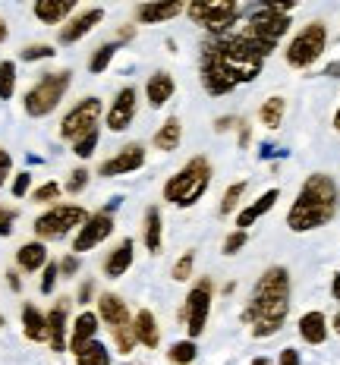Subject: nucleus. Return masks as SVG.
<instances>
[{
    "mask_svg": "<svg viewBox=\"0 0 340 365\" xmlns=\"http://www.w3.org/2000/svg\"><path fill=\"white\" fill-rule=\"evenodd\" d=\"M334 129L340 133V108H337V113H334Z\"/></svg>",
    "mask_w": 340,
    "mask_h": 365,
    "instance_id": "bf43d9fd",
    "label": "nucleus"
},
{
    "mask_svg": "<svg viewBox=\"0 0 340 365\" xmlns=\"http://www.w3.org/2000/svg\"><path fill=\"white\" fill-rule=\"evenodd\" d=\"M277 365H302V362H299V353H297L293 346L281 349V359H277Z\"/></svg>",
    "mask_w": 340,
    "mask_h": 365,
    "instance_id": "49530a36",
    "label": "nucleus"
},
{
    "mask_svg": "<svg viewBox=\"0 0 340 365\" xmlns=\"http://www.w3.org/2000/svg\"><path fill=\"white\" fill-rule=\"evenodd\" d=\"M57 277H60V264H57V262H48V264H44V277H41V293H44V296L54 293Z\"/></svg>",
    "mask_w": 340,
    "mask_h": 365,
    "instance_id": "a19ab883",
    "label": "nucleus"
},
{
    "mask_svg": "<svg viewBox=\"0 0 340 365\" xmlns=\"http://www.w3.org/2000/svg\"><path fill=\"white\" fill-rule=\"evenodd\" d=\"M13 220H16V211H13V208H0V237H10V233H13Z\"/></svg>",
    "mask_w": 340,
    "mask_h": 365,
    "instance_id": "79ce46f5",
    "label": "nucleus"
},
{
    "mask_svg": "<svg viewBox=\"0 0 340 365\" xmlns=\"http://www.w3.org/2000/svg\"><path fill=\"white\" fill-rule=\"evenodd\" d=\"M321 76H331V79H340V63H328L324 66V73Z\"/></svg>",
    "mask_w": 340,
    "mask_h": 365,
    "instance_id": "603ef678",
    "label": "nucleus"
},
{
    "mask_svg": "<svg viewBox=\"0 0 340 365\" xmlns=\"http://www.w3.org/2000/svg\"><path fill=\"white\" fill-rule=\"evenodd\" d=\"M16 264L22 271H41L44 264H48V249H44V242H26V246H19L16 252Z\"/></svg>",
    "mask_w": 340,
    "mask_h": 365,
    "instance_id": "a878e982",
    "label": "nucleus"
},
{
    "mask_svg": "<svg viewBox=\"0 0 340 365\" xmlns=\"http://www.w3.org/2000/svg\"><path fill=\"white\" fill-rule=\"evenodd\" d=\"M95 334H98V315H95V312H82V315L73 322V334H70V340H66L70 353L79 356L82 349L95 340Z\"/></svg>",
    "mask_w": 340,
    "mask_h": 365,
    "instance_id": "f3484780",
    "label": "nucleus"
},
{
    "mask_svg": "<svg viewBox=\"0 0 340 365\" xmlns=\"http://www.w3.org/2000/svg\"><path fill=\"white\" fill-rule=\"evenodd\" d=\"M22 331H26V337L32 340V344L48 340V318H44L41 309L32 306V302H26V306H22Z\"/></svg>",
    "mask_w": 340,
    "mask_h": 365,
    "instance_id": "b1692460",
    "label": "nucleus"
},
{
    "mask_svg": "<svg viewBox=\"0 0 340 365\" xmlns=\"http://www.w3.org/2000/svg\"><path fill=\"white\" fill-rule=\"evenodd\" d=\"M208 186H211V161L195 155L192 161H186L164 182V202L177 205V208H192V205L205 195Z\"/></svg>",
    "mask_w": 340,
    "mask_h": 365,
    "instance_id": "7ed1b4c3",
    "label": "nucleus"
},
{
    "mask_svg": "<svg viewBox=\"0 0 340 365\" xmlns=\"http://www.w3.org/2000/svg\"><path fill=\"white\" fill-rule=\"evenodd\" d=\"M324 51H328V26H324V22H309V26H302L299 32L290 38V44H287V51H284V60L293 70H309L312 63H319V57Z\"/></svg>",
    "mask_w": 340,
    "mask_h": 365,
    "instance_id": "20e7f679",
    "label": "nucleus"
},
{
    "mask_svg": "<svg viewBox=\"0 0 340 365\" xmlns=\"http://www.w3.org/2000/svg\"><path fill=\"white\" fill-rule=\"evenodd\" d=\"M73 10H76V0H38L35 4V16L44 26H60Z\"/></svg>",
    "mask_w": 340,
    "mask_h": 365,
    "instance_id": "5701e85b",
    "label": "nucleus"
},
{
    "mask_svg": "<svg viewBox=\"0 0 340 365\" xmlns=\"http://www.w3.org/2000/svg\"><path fill=\"white\" fill-rule=\"evenodd\" d=\"M57 51L51 48V44H29V48H22V60H29V63H32V60H48V57H54Z\"/></svg>",
    "mask_w": 340,
    "mask_h": 365,
    "instance_id": "58836bf2",
    "label": "nucleus"
},
{
    "mask_svg": "<svg viewBox=\"0 0 340 365\" xmlns=\"http://www.w3.org/2000/svg\"><path fill=\"white\" fill-rule=\"evenodd\" d=\"M101 19H104V10H101V6L82 10L79 16H73L63 29H60V44H76L79 38H86L88 32H92L95 26H101Z\"/></svg>",
    "mask_w": 340,
    "mask_h": 365,
    "instance_id": "ddd939ff",
    "label": "nucleus"
},
{
    "mask_svg": "<svg viewBox=\"0 0 340 365\" xmlns=\"http://www.w3.org/2000/svg\"><path fill=\"white\" fill-rule=\"evenodd\" d=\"M173 91H177V82H173V76L170 73H164V70H158V73H151L148 76V82H145V98H148V104L151 108H164V104L173 98Z\"/></svg>",
    "mask_w": 340,
    "mask_h": 365,
    "instance_id": "a211bd4d",
    "label": "nucleus"
},
{
    "mask_svg": "<svg viewBox=\"0 0 340 365\" xmlns=\"http://www.w3.org/2000/svg\"><path fill=\"white\" fill-rule=\"evenodd\" d=\"M195 356H199L195 340H177V344H170V349H168V359L173 365H192Z\"/></svg>",
    "mask_w": 340,
    "mask_h": 365,
    "instance_id": "c756f323",
    "label": "nucleus"
},
{
    "mask_svg": "<svg viewBox=\"0 0 340 365\" xmlns=\"http://www.w3.org/2000/svg\"><path fill=\"white\" fill-rule=\"evenodd\" d=\"M101 98H82L76 108L63 117V123H60V135H63L66 142H76L82 139L86 133H92L98 126V117H101Z\"/></svg>",
    "mask_w": 340,
    "mask_h": 365,
    "instance_id": "1a4fd4ad",
    "label": "nucleus"
},
{
    "mask_svg": "<svg viewBox=\"0 0 340 365\" xmlns=\"http://www.w3.org/2000/svg\"><path fill=\"white\" fill-rule=\"evenodd\" d=\"M133 331H135V344L148 346V349H158L161 344V328H158V318L151 309H139L133 318Z\"/></svg>",
    "mask_w": 340,
    "mask_h": 365,
    "instance_id": "6ab92c4d",
    "label": "nucleus"
},
{
    "mask_svg": "<svg viewBox=\"0 0 340 365\" xmlns=\"http://www.w3.org/2000/svg\"><path fill=\"white\" fill-rule=\"evenodd\" d=\"M249 139H252V129H249V123H246V120H243V123H239V145H249Z\"/></svg>",
    "mask_w": 340,
    "mask_h": 365,
    "instance_id": "8fccbe9b",
    "label": "nucleus"
},
{
    "mask_svg": "<svg viewBox=\"0 0 340 365\" xmlns=\"http://www.w3.org/2000/svg\"><path fill=\"white\" fill-rule=\"evenodd\" d=\"M98 322H108V328H120V324L133 322L130 318V309H126V302L120 299L117 293H104L101 299H98Z\"/></svg>",
    "mask_w": 340,
    "mask_h": 365,
    "instance_id": "aec40b11",
    "label": "nucleus"
},
{
    "mask_svg": "<svg viewBox=\"0 0 340 365\" xmlns=\"http://www.w3.org/2000/svg\"><path fill=\"white\" fill-rule=\"evenodd\" d=\"M246 242H249V233H246V230H233V233H227V237H224L221 252H224V255H237L239 249L246 246Z\"/></svg>",
    "mask_w": 340,
    "mask_h": 365,
    "instance_id": "e433bc0d",
    "label": "nucleus"
},
{
    "mask_svg": "<svg viewBox=\"0 0 340 365\" xmlns=\"http://www.w3.org/2000/svg\"><path fill=\"white\" fill-rule=\"evenodd\" d=\"M88 177H92V173L86 170V167H76V170L70 173V180H66V192H73V195H79L82 189L88 186Z\"/></svg>",
    "mask_w": 340,
    "mask_h": 365,
    "instance_id": "4c0bfd02",
    "label": "nucleus"
},
{
    "mask_svg": "<svg viewBox=\"0 0 340 365\" xmlns=\"http://www.w3.org/2000/svg\"><path fill=\"white\" fill-rule=\"evenodd\" d=\"M239 123H243L239 117H221V120H215V129H217V133H227V129H233Z\"/></svg>",
    "mask_w": 340,
    "mask_h": 365,
    "instance_id": "de8ad7c7",
    "label": "nucleus"
},
{
    "mask_svg": "<svg viewBox=\"0 0 340 365\" xmlns=\"http://www.w3.org/2000/svg\"><path fill=\"white\" fill-rule=\"evenodd\" d=\"M331 328H334V334H340V312L334 315V322H331Z\"/></svg>",
    "mask_w": 340,
    "mask_h": 365,
    "instance_id": "13d9d810",
    "label": "nucleus"
},
{
    "mask_svg": "<svg viewBox=\"0 0 340 365\" xmlns=\"http://www.w3.org/2000/svg\"><path fill=\"white\" fill-rule=\"evenodd\" d=\"M98 139H101V133H98V126H95L92 133H86L82 139H76V142H73V155H76V158H82V161H86V158H92V155H95V148H98Z\"/></svg>",
    "mask_w": 340,
    "mask_h": 365,
    "instance_id": "c9c22d12",
    "label": "nucleus"
},
{
    "mask_svg": "<svg viewBox=\"0 0 340 365\" xmlns=\"http://www.w3.org/2000/svg\"><path fill=\"white\" fill-rule=\"evenodd\" d=\"M92 296H95V284H92V280H86V284L79 287V302H82V306H88V299H92Z\"/></svg>",
    "mask_w": 340,
    "mask_h": 365,
    "instance_id": "09e8293b",
    "label": "nucleus"
},
{
    "mask_svg": "<svg viewBox=\"0 0 340 365\" xmlns=\"http://www.w3.org/2000/svg\"><path fill=\"white\" fill-rule=\"evenodd\" d=\"M246 189H249V182H246V180L230 182V186H227V192H224V199H221V208H217V215H221V217L237 215L239 205H243V199H246Z\"/></svg>",
    "mask_w": 340,
    "mask_h": 365,
    "instance_id": "cd10ccee",
    "label": "nucleus"
},
{
    "mask_svg": "<svg viewBox=\"0 0 340 365\" xmlns=\"http://www.w3.org/2000/svg\"><path fill=\"white\" fill-rule=\"evenodd\" d=\"M76 365H110V353H108V346L98 344V340H92V344H88L79 356H76Z\"/></svg>",
    "mask_w": 340,
    "mask_h": 365,
    "instance_id": "7c9ffc66",
    "label": "nucleus"
},
{
    "mask_svg": "<svg viewBox=\"0 0 340 365\" xmlns=\"http://www.w3.org/2000/svg\"><path fill=\"white\" fill-rule=\"evenodd\" d=\"M135 35V29L133 26H126V29H120V41H130V38Z\"/></svg>",
    "mask_w": 340,
    "mask_h": 365,
    "instance_id": "5fc2aeb1",
    "label": "nucleus"
},
{
    "mask_svg": "<svg viewBox=\"0 0 340 365\" xmlns=\"http://www.w3.org/2000/svg\"><path fill=\"white\" fill-rule=\"evenodd\" d=\"M249 365H274V362H268V359H264V356H255V359L249 362Z\"/></svg>",
    "mask_w": 340,
    "mask_h": 365,
    "instance_id": "4d7b16f0",
    "label": "nucleus"
},
{
    "mask_svg": "<svg viewBox=\"0 0 340 365\" xmlns=\"http://www.w3.org/2000/svg\"><path fill=\"white\" fill-rule=\"evenodd\" d=\"M290 299H293V284L290 271L284 264H271L268 271H262L259 284L252 287L249 306L243 309V322L252 324V337L264 340L274 337L284 328L287 315H290Z\"/></svg>",
    "mask_w": 340,
    "mask_h": 365,
    "instance_id": "f257e3e1",
    "label": "nucleus"
},
{
    "mask_svg": "<svg viewBox=\"0 0 340 365\" xmlns=\"http://www.w3.org/2000/svg\"><path fill=\"white\" fill-rule=\"evenodd\" d=\"M340 208V189L331 173H312L299 186L297 199L287 211V227L293 233H309L331 224Z\"/></svg>",
    "mask_w": 340,
    "mask_h": 365,
    "instance_id": "f03ea898",
    "label": "nucleus"
},
{
    "mask_svg": "<svg viewBox=\"0 0 340 365\" xmlns=\"http://www.w3.org/2000/svg\"><path fill=\"white\" fill-rule=\"evenodd\" d=\"M297 331L309 346H321L324 340H328V318H324V312H306V315L299 318Z\"/></svg>",
    "mask_w": 340,
    "mask_h": 365,
    "instance_id": "4be33fe9",
    "label": "nucleus"
},
{
    "mask_svg": "<svg viewBox=\"0 0 340 365\" xmlns=\"http://www.w3.org/2000/svg\"><path fill=\"white\" fill-rule=\"evenodd\" d=\"M135 88L133 86H123L117 91V98L110 101L108 108V129L113 133H123V129L133 126V117H135Z\"/></svg>",
    "mask_w": 340,
    "mask_h": 365,
    "instance_id": "f8f14e48",
    "label": "nucleus"
},
{
    "mask_svg": "<svg viewBox=\"0 0 340 365\" xmlns=\"http://www.w3.org/2000/svg\"><path fill=\"white\" fill-rule=\"evenodd\" d=\"M180 139H183V123H180V117H168L161 126H158L151 145H155L158 151H177Z\"/></svg>",
    "mask_w": 340,
    "mask_h": 365,
    "instance_id": "393cba45",
    "label": "nucleus"
},
{
    "mask_svg": "<svg viewBox=\"0 0 340 365\" xmlns=\"http://www.w3.org/2000/svg\"><path fill=\"white\" fill-rule=\"evenodd\" d=\"M0 328H4V318H0Z\"/></svg>",
    "mask_w": 340,
    "mask_h": 365,
    "instance_id": "052dcab7",
    "label": "nucleus"
},
{
    "mask_svg": "<svg viewBox=\"0 0 340 365\" xmlns=\"http://www.w3.org/2000/svg\"><path fill=\"white\" fill-rule=\"evenodd\" d=\"M192 268H195V252L189 249V252H183L173 262V268H170V277L177 280V284H186L189 277H192Z\"/></svg>",
    "mask_w": 340,
    "mask_h": 365,
    "instance_id": "f704fd0d",
    "label": "nucleus"
},
{
    "mask_svg": "<svg viewBox=\"0 0 340 365\" xmlns=\"http://www.w3.org/2000/svg\"><path fill=\"white\" fill-rule=\"evenodd\" d=\"M110 233H113V215H108V211H95V215H88V220L79 227V233H76L73 252L79 255V252H88V249L101 246Z\"/></svg>",
    "mask_w": 340,
    "mask_h": 365,
    "instance_id": "9d476101",
    "label": "nucleus"
},
{
    "mask_svg": "<svg viewBox=\"0 0 340 365\" xmlns=\"http://www.w3.org/2000/svg\"><path fill=\"white\" fill-rule=\"evenodd\" d=\"M161 233H164L161 208H158V205H151V208H145V249L151 255L161 252Z\"/></svg>",
    "mask_w": 340,
    "mask_h": 365,
    "instance_id": "bb28decb",
    "label": "nucleus"
},
{
    "mask_svg": "<svg viewBox=\"0 0 340 365\" xmlns=\"http://www.w3.org/2000/svg\"><path fill=\"white\" fill-rule=\"evenodd\" d=\"M13 91H16V63L0 60V101H10Z\"/></svg>",
    "mask_w": 340,
    "mask_h": 365,
    "instance_id": "473e14b6",
    "label": "nucleus"
},
{
    "mask_svg": "<svg viewBox=\"0 0 340 365\" xmlns=\"http://www.w3.org/2000/svg\"><path fill=\"white\" fill-rule=\"evenodd\" d=\"M86 220L88 211L82 205H54V208H48L35 220V233L38 240H63L66 233L79 230Z\"/></svg>",
    "mask_w": 340,
    "mask_h": 365,
    "instance_id": "6e6552de",
    "label": "nucleus"
},
{
    "mask_svg": "<svg viewBox=\"0 0 340 365\" xmlns=\"http://www.w3.org/2000/svg\"><path fill=\"white\" fill-rule=\"evenodd\" d=\"M139 167H145V145L142 142H130V145H123L113 158L108 161H101L98 167V177H123V173H135Z\"/></svg>",
    "mask_w": 340,
    "mask_h": 365,
    "instance_id": "9b49d317",
    "label": "nucleus"
},
{
    "mask_svg": "<svg viewBox=\"0 0 340 365\" xmlns=\"http://www.w3.org/2000/svg\"><path fill=\"white\" fill-rule=\"evenodd\" d=\"M113 344H117V353L120 356H130L135 349V331H133V322L120 324V328H113Z\"/></svg>",
    "mask_w": 340,
    "mask_h": 365,
    "instance_id": "72a5a7b5",
    "label": "nucleus"
},
{
    "mask_svg": "<svg viewBox=\"0 0 340 365\" xmlns=\"http://www.w3.org/2000/svg\"><path fill=\"white\" fill-rule=\"evenodd\" d=\"M10 38V29H6V19H0V44Z\"/></svg>",
    "mask_w": 340,
    "mask_h": 365,
    "instance_id": "6e6d98bb",
    "label": "nucleus"
},
{
    "mask_svg": "<svg viewBox=\"0 0 340 365\" xmlns=\"http://www.w3.org/2000/svg\"><path fill=\"white\" fill-rule=\"evenodd\" d=\"M66 315H70V299H57L54 309L48 312V344L54 353L66 349Z\"/></svg>",
    "mask_w": 340,
    "mask_h": 365,
    "instance_id": "4468645a",
    "label": "nucleus"
},
{
    "mask_svg": "<svg viewBox=\"0 0 340 365\" xmlns=\"http://www.w3.org/2000/svg\"><path fill=\"white\" fill-rule=\"evenodd\" d=\"M284 113H287V101L281 95H274V98H268V101L259 108V120H262V126L277 129L284 123Z\"/></svg>",
    "mask_w": 340,
    "mask_h": 365,
    "instance_id": "c85d7f7f",
    "label": "nucleus"
},
{
    "mask_svg": "<svg viewBox=\"0 0 340 365\" xmlns=\"http://www.w3.org/2000/svg\"><path fill=\"white\" fill-rule=\"evenodd\" d=\"M29 182H32V173H16V180H13V195L16 199H22L29 192Z\"/></svg>",
    "mask_w": 340,
    "mask_h": 365,
    "instance_id": "37998d69",
    "label": "nucleus"
},
{
    "mask_svg": "<svg viewBox=\"0 0 340 365\" xmlns=\"http://www.w3.org/2000/svg\"><path fill=\"white\" fill-rule=\"evenodd\" d=\"M180 13H186V4H180V0H161V4L135 6V19L142 26H158V22H168L173 16H180Z\"/></svg>",
    "mask_w": 340,
    "mask_h": 365,
    "instance_id": "2eb2a0df",
    "label": "nucleus"
},
{
    "mask_svg": "<svg viewBox=\"0 0 340 365\" xmlns=\"http://www.w3.org/2000/svg\"><path fill=\"white\" fill-rule=\"evenodd\" d=\"M6 284H10L13 290H22V280H19V274H16V271H10V274H6Z\"/></svg>",
    "mask_w": 340,
    "mask_h": 365,
    "instance_id": "3c124183",
    "label": "nucleus"
},
{
    "mask_svg": "<svg viewBox=\"0 0 340 365\" xmlns=\"http://www.w3.org/2000/svg\"><path fill=\"white\" fill-rule=\"evenodd\" d=\"M117 51H120V41H108V44H101V48L92 54V60H88V70H92L95 76L98 73H104L110 66V60L117 57Z\"/></svg>",
    "mask_w": 340,
    "mask_h": 365,
    "instance_id": "2f4dec72",
    "label": "nucleus"
},
{
    "mask_svg": "<svg viewBox=\"0 0 340 365\" xmlns=\"http://www.w3.org/2000/svg\"><path fill=\"white\" fill-rule=\"evenodd\" d=\"M189 19H195L202 29H208L211 35H227L230 26H237L243 19V6L233 0H211V4H189L186 6Z\"/></svg>",
    "mask_w": 340,
    "mask_h": 365,
    "instance_id": "0eeeda50",
    "label": "nucleus"
},
{
    "mask_svg": "<svg viewBox=\"0 0 340 365\" xmlns=\"http://www.w3.org/2000/svg\"><path fill=\"white\" fill-rule=\"evenodd\" d=\"M277 199H281V189H268V192H262L252 205L239 208V211H237V230H246V227H252L259 217H264V215H268V211L277 205Z\"/></svg>",
    "mask_w": 340,
    "mask_h": 365,
    "instance_id": "dca6fc26",
    "label": "nucleus"
},
{
    "mask_svg": "<svg viewBox=\"0 0 340 365\" xmlns=\"http://www.w3.org/2000/svg\"><path fill=\"white\" fill-rule=\"evenodd\" d=\"M76 271H79V255H66L63 262H60V274H63V277H73Z\"/></svg>",
    "mask_w": 340,
    "mask_h": 365,
    "instance_id": "a18cd8bd",
    "label": "nucleus"
},
{
    "mask_svg": "<svg viewBox=\"0 0 340 365\" xmlns=\"http://www.w3.org/2000/svg\"><path fill=\"white\" fill-rule=\"evenodd\" d=\"M70 82H73L70 70L44 73L41 79H38L35 86L26 91V101H22V104H26V113H29V117H48L51 110H57V104L63 101Z\"/></svg>",
    "mask_w": 340,
    "mask_h": 365,
    "instance_id": "39448f33",
    "label": "nucleus"
},
{
    "mask_svg": "<svg viewBox=\"0 0 340 365\" xmlns=\"http://www.w3.org/2000/svg\"><path fill=\"white\" fill-rule=\"evenodd\" d=\"M133 249H135L133 240H120V246L110 249L108 258H104V277H110V280L123 277V274L133 268V255H135Z\"/></svg>",
    "mask_w": 340,
    "mask_h": 365,
    "instance_id": "412c9836",
    "label": "nucleus"
},
{
    "mask_svg": "<svg viewBox=\"0 0 340 365\" xmlns=\"http://www.w3.org/2000/svg\"><path fill=\"white\" fill-rule=\"evenodd\" d=\"M60 192H63V186H60V182H44V186H38L32 192V202H57Z\"/></svg>",
    "mask_w": 340,
    "mask_h": 365,
    "instance_id": "ea45409f",
    "label": "nucleus"
},
{
    "mask_svg": "<svg viewBox=\"0 0 340 365\" xmlns=\"http://www.w3.org/2000/svg\"><path fill=\"white\" fill-rule=\"evenodd\" d=\"M211 302H215V280H211V277H199L192 284V290L186 293L183 312H180V318L186 322L189 340H195V337H202V334H205L208 315H211Z\"/></svg>",
    "mask_w": 340,
    "mask_h": 365,
    "instance_id": "423d86ee",
    "label": "nucleus"
},
{
    "mask_svg": "<svg viewBox=\"0 0 340 365\" xmlns=\"http://www.w3.org/2000/svg\"><path fill=\"white\" fill-rule=\"evenodd\" d=\"M331 296H334V299L340 302V271L334 274V280H331Z\"/></svg>",
    "mask_w": 340,
    "mask_h": 365,
    "instance_id": "864d4df0",
    "label": "nucleus"
},
{
    "mask_svg": "<svg viewBox=\"0 0 340 365\" xmlns=\"http://www.w3.org/2000/svg\"><path fill=\"white\" fill-rule=\"evenodd\" d=\"M10 170H13V158H10V151L0 148V186L6 182V177H10Z\"/></svg>",
    "mask_w": 340,
    "mask_h": 365,
    "instance_id": "c03bdc74",
    "label": "nucleus"
}]
</instances>
